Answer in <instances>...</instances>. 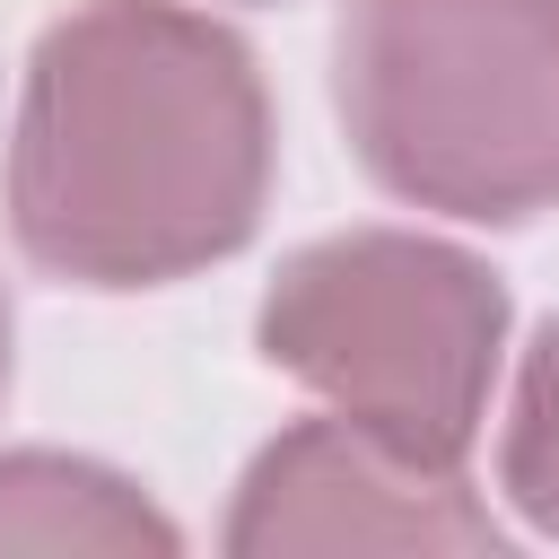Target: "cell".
I'll use <instances>...</instances> for the list:
<instances>
[{
  "instance_id": "cell-1",
  "label": "cell",
  "mask_w": 559,
  "mask_h": 559,
  "mask_svg": "<svg viewBox=\"0 0 559 559\" xmlns=\"http://www.w3.org/2000/svg\"><path fill=\"white\" fill-rule=\"evenodd\" d=\"M9 236L79 288L227 262L271 201V96L192 0H79L44 26L9 122Z\"/></svg>"
},
{
  "instance_id": "cell-2",
  "label": "cell",
  "mask_w": 559,
  "mask_h": 559,
  "mask_svg": "<svg viewBox=\"0 0 559 559\" xmlns=\"http://www.w3.org/2000/svg\"><path fill=\"white\" fill-rule=\"evenodd\" d=\"M332 105L411 210L472 227L559 210V0H341Z\"/></svg>"
},
{
  "instance_id": "cell-3",
  "label": "cell",
  "mask_w": 559,
  "mask_h": 559,
  "mask_svg": "<svg viewBox=\"0 0 559 559\" xmlns=\"http://www.w3.org/2000/svg\"><path fill=\"white\" fill-rule=\"evenodd\" d=\"M253 341L280 376H297L358 428L428 463H463L507 349V288L445 236L349 227L280 262Z\"/></svg>"
},
{
  "instance_id": "cell-4",
  "label": "cell",
  "mask_w": 559,
  "mask_h": 559,
  "mask_svg": "<svg viewBox=\"0 0 559 559\" xmlns=\"http://www.w3.org/2000/svg\"><path fill=\"white\" fill-rule=\"evenodd\" d=\"M227 550H498L463 463H428L349 411L280 428L227 515Z\"/></svg>"
},
{
  "instance_id": "cell-5",
  "label": "cell",
  "mask_w": 559,
  "mask_h": 559,
  "mask_svg": "<svg viewBox=\"0 0 559 559\" xmlns=\"http://www.w3.org/2000/svg\"><path fill=\"white\" fill-rule=\"evenodd\" d=\"M0 550H175V524L87 454H0Z\"/></svg>"
},
{
  "instance_id": "cell-6",
  "label": "cell",
  "mask_w": 559,
  "mask_h": 559,
  "mask_svg": "<svg viewBox=\"0 0 559 559\" xmlns=\"http://www.w3.org/2000/svg\"><path fill=\"white\" fill-rule=\"evenodd\" d=\"M498 489L533 533H559V314H542L515 358L507 428H498Z\"/></svg>"
},
{
  "instance_id": "cell-7",
  "label": "cell",
  "mask_w": 559,
  "mask_h": 559,
  "mask_svg": "<svg viewBox=\"0 0 559 559\" xmlns=\"http://www.w3.org/2000/svg\"><path fill=\"white\" fill-rule=\"evenodd\" d=\"M0 393H9V297H0Z\"/></svg>"
},
{
  "instance_id": "cell-8",
  "label": "cell",
  "mask_w": 559,
  "mask_h": 559,
  "mask_svg": "<svg viewBox=\"0 0 559 559\" xmlns=\"http://www.w3.org/2000/svg\"><path fill=\"white\" fill-rule=\"evenodd\" d=\"M253 9H280V0H253Z\"/></svg>"
}]
</instances>
